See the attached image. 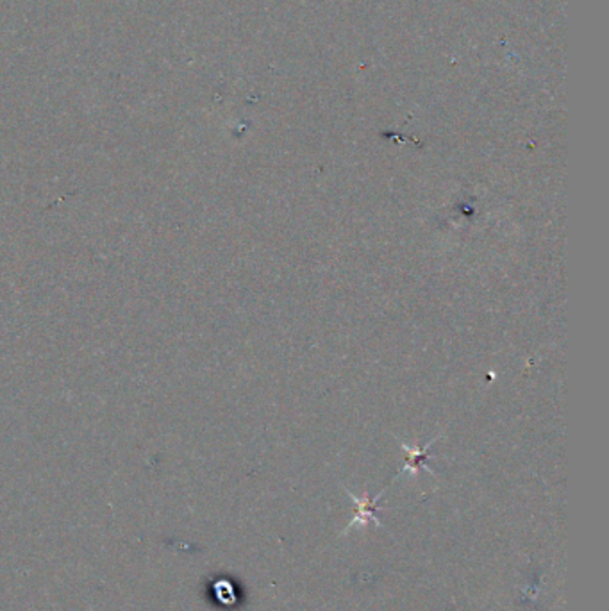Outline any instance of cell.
I'll use <instances>...</instances> for the list:
<instances>
[{"instance_id": "2", "label": "cell", "mask_w": 609, "mask_h": 611, "mask_svg": "<svg viewBox=\"0 0 609 611\" xmlns=\"http://www.w3.org/2000/svg\"><path fill=\"white\" fill-rule=\"evenodd\" d=\"M431 444H433V442H431ZM431 444L427 445V447H424V449H420V447H409V445L402 444V449H404L406 454H408V463H406L404 470H402L401 474L409 472V474H413V476H417V474L420 472L422 469L426 470V472L433 474V470H431L429 467L426 465L427 451H429Z\"/></svg>"}, {"instance_id": "1", "label": "cell", "mask_w": 609, "mask_h": 611, "mask_svg": "<svg viewBox=\"0 0 609 611\" xmlns=\"http://www.w3.org/2000/svg\"><path fill=\"white\" fill-rule=\"evenodd\" d=\"M345 492H347V495L351 497L352 503L356 504V515L352 517V520L349 522V528H347L345 531L342 533V536H345L347 533L351 531L352 528H356V526H361V528H365L368 522H374L377 528H384V524L381 522V519L377 517V510H379V499L383 497L384 490L379 492V494H377L374 499L368 497L367 494H365L363 499H359V497H356L352 492H349V490H345Z\"/></svg>"}, {"instance_id": "3", "label": "cell", "mask_w": 609, "mask_h": 611, "mask_svg": "<svg viewBox=\"0 0 609 611\" xmlns=\"http://www.w3.org/2000/svg\"><path fill=\"white\" fill-rule=\"evenodd\" d=\"M215 592H217L220 603L233 604L236 601V594H234V588L229 581L215 583Z\"/></svg>"}]
</instances>
